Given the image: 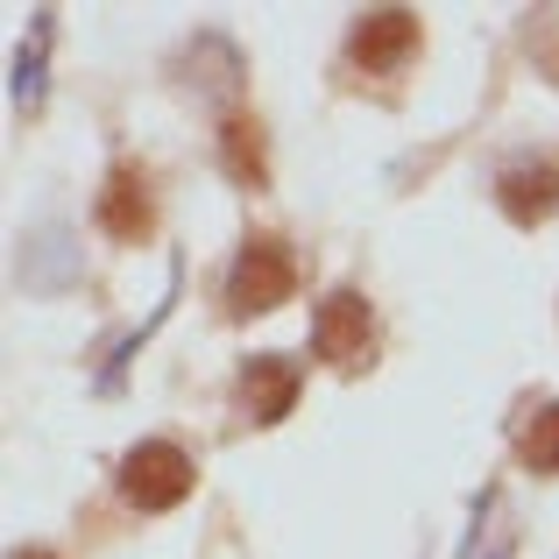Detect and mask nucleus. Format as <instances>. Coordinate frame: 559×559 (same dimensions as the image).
<instances>
[{
	"mask_svg": "<svg viewBox=\"0 0 559 559\" xmlns=\"http://www.w3.org/2000/svg\"><path fill=\"white\" fill-rule=\"evenodd\" d=\"M298 290V255L284 241H248L227 270V312L234 319H262Z\"/></svg>",
	"mask_w": 559,
	"mask_h": 559,
	"instance_id": "f257e3e1",
	"label": "nucleus"
},
{
	"mask_svg": "<svg viewBox=\"0 0 559 559\" xmlns=\"http://www.w3.org/2000/svg\"><path fill=\"white\" fill-rule=\"evenodd\" d=\"M191 481H199V467H191V453L178 439H142L121 461V496L135 510H178L191 496Z\"/></svg>",
	"mask_w": 559,
	"mask_h": 559,
	"instance_id": "f03ea898",
	"label": "nucleus"
},
{
	"mask_svg": "<svg viewBox=\"0 0 559 559\" xmlns=\"http://www.w3.org/2000/svg\"><path fill=\"white\" fill-rule=\"evenodd\" d=\"M22 559H57V552H22Z\"/></svg>",
	"mask_w": 559,
	"mask_h": 559,
	"instance_id": "9d476101",
	"label": "nucleus"
},
{
	"mask_svg": "<svg viewBox=\"0 0 559 559\" xmlns=\"http://www.w3.org/2000/svg\"><path fill=\"white\" fill-rule=\"evenodd\" d=\"M518 461L532 475H559V404H538L518 418Z\"/></svg>",
	"mask_w": 559,
	"mask_h": 559,
	"instance_id": "6e6552de",
	"label": "nucleus"
},
{
	"mask_svg": "<svg viewBox=\"0 0 559 559\" xmlns=\"http://www.w3.org/2000/svg\"><path fill=\"white\" fill-rule=\"evenodd\" d=\"M496 199H503V213L518 219V227H538L546 213H559V164H552V156H538V164H510L503 178H496Z\"/></svg>",
	"mask_w": 559,
	"mask_h": 559,
	"instance_id": "20e7f679",
	"label": "nucleus"
},
{
	"mask_svg": "<svg viewBox=\"0 0 559 559\" xmlns=\"http://www.w3.org/2000/svg\"><path fill=\"white\" fill-rule=\"evenodd\" d=\"M99 227L114 234V241H142L150 234V178L142 170H114L107 178V199H99Z\"/></svg>",
	"mask_w": 559,
	"mask_h": 559,
	"instance_id": "423d86ee",
	"label": "nucleus"
},
{
	"mask_svg": "<svg viewBox=\"0 0 559 559\" xmlns=\"http://www.w3.org/2000/svg\"><path fill=\"white\" fill-rule=\"evenodd\" d=\"M227 170L241 185H262V128L248 121V114H234V121H227Z\"/></svg>",
	"mask_w": 559,
	"mask_h": 559,
	"instance_id": "1a4fd4ad",
	"label": "nucleus"
},
{
	"mask_svg": "<svg viewBox=\"0 0 559 559\" xmlns=\"http://www.w3.org/2000/svg\"><path fill=\"white\" fill-rule=\"evenodd\" d=\"M241 396H248V418L255 425H276L290 411V396H298V369L284 355H255L241 376Z\"/></svg>",
	"mask_w": 559,
	"mask_h": 559,
	"instance_id": "0eeeda50",
	"label": "nucleus"
},
{
	"mask_svg": "<svg viewBox=\"0 0 559 559\" xmlns=\"http://www.w3.org/2000/svg\"><path fill=\"white\" fill-rule=\"evenodd\" d=\"M312 347H319V361H333V369H361L369 347H376L369 298H361V290H333V298L319 305V319H312Z\"/></svg>",
	"mask_w": 559,
	"mask_h": 559,
	"instance_id": "7ed1b4c3",
	"label": "nucleus"
},
{
	"mask_svg": "<svg viewBox=\"0 0 559 559\" xmlns=\"http://www.w3.org/2000/svg\"><path fill=\"white\" fill-rule=\"evenodd\" d=\"M355 64L361 71H390V64H404L411 50H418V14H404V8H382V14H361V28H355Z\"/></svg>",
	"mask_w": 559,
	"mask_h": 559,
	"instance_id": "39448f33",
	"label": "nucleus"
}]
</instances>
